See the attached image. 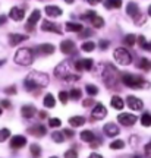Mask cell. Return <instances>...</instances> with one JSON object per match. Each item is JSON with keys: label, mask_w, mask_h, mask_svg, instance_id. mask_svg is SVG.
<instances>
[{"label": "cell", "mask_w": 151, "mask_h": 158, "mask_svg": "<svg viewBox=\"0 0 151 158\" xmlns=\"http://www.w3.org/2000/svg\"><path fill=\"white\" fill-rule=\"evenodd\" d=\"M49 85V76L43 72L34 70L25 79V88L28 91H34L37 88H45Z\"/></svg>", "instance_id": "cell-1"}, {"label": "cell", "mask_w": 151, "mask_h": 158, "mask_svg": "<svg viewBox=\"0 0 151 158\" xmlns=\"http://www.w3.org/2000/svg\"><path fill=\"white\" fill-rule=\"evenodd\" d=\"M54 75L57 78L65 79V81H76V79H79V75L72 73V68H71L69 62H62L60 64H57L56 69H54Z\"/></svg>", "instance_id": "cell-2"}, {"label": "cell", "mask_w": 151, "mask_h": 158, "mask_svg": "<svg viewBox=\"0 0 151 158\" xmlns=\"http://www.w3.org/2000/svg\"><path fill=\"white\" fill-rule=\"evenodd\" d=\"M122 81L123 84L129 86V88H134V89H140V88H148L150 84L144 81L142 78L136 76V75H132V73H123L122 75Z\"/></svg>", "instance_id": "cell-3"}, {"label": "cell", "mask_w": 151, "mask_h": 158, "mask_svg": "<svg viewBox=\"0 0 151 158\" xmlns=\"http://www.w3.org/2000/svg\"><path fill=\"white\" fill-rule=\"evenodd\" d=\"M15 62L21 66H28L34 62V51L31 48H19L15 53Z\"/></svg>", "instance_id": "cell-4"}, {"label": "cell", "mask_w": 151, "mask_h": 158, "mask_svg": "<svg viewBox=\"0 0 151 158\" xmlns=\"http://www.w3.org/2000/svg\"><path fill=\"white\" fill-rule=\"evenodd\" d=\"M113 56H114V60L119 63V64H122V66H128L132 63V56H131V53H129L126 48H123V47H119L114 50L113 53Z\"/></svg>", "instance_id": "cell-5"}, {"label": "cell", "mask_w": 151, "mask_h": 158, "mask_svg": "<svg viewBox=\"0 0 151 158\" xmlns=\"http://www.w3.org/2000/svg\"><path fill=\"white\" fill-rule=\"evenodd\" d=\"M116 75H118V70L109 64V66H106V72L103 75V79L109 86H112L113 84H116Z\"/></svg>", "instance_id": "cell-6"}, {"label": "cell", "mask_w": 151, "mask_h": 158, "mask_svg": "<svg viewBox=\"0 0 151 158\" xmlns=\"http://www.w3.org/2000/svg\"><path fill=\"white\" fill-rule=\"evenodd\" d=\"M118 120L119 123L123 124V126H134L136 123V116L131 113H120L118 116Z\"/></svg>", "instance_id": "cell-7"}, {"label": "cell", "mask_w": 151, "mask_h": 158, "mask_svg": "<svg viewBox=\"0 0 151 158\" xmlns=\"http://www.w3.org/2000/svg\"><path fill=\"white\" fill-rule=\"evenodd\" d=\"M107 116V110L106 107L103 106V104H95V107L93 108V111H91V117L94 118V120H101V118H104Z\"/></svg>", "instance_id": "cell-8"}, {"label": "cell", "mask_w": 151, "mask_h": 158, "mask_svg": "<svg viewBox=\"0 0 151 158\" xmlns=\"http://www.w3.org/2000/svg\"><path fill=\"white\" fill-rule=\"evenodd\" d=\"M126 104H128V107L131 108V110H136V111L142 110V107H144V102L134 95H129L128 98H126Z\"/></svg>", "instance_id": "cell-9"}, {"label": "cell", "mask_w": 151, "mask_h": 158, "mask_svg": "<svg viewBox=\"0 0 151 158\" xmlns=\"http://www.w3.org/2000/svg\"><path fill=\"white\" fill-rule=\"evenodd\" d=\"M85 18H88V19H91V23L94 25L95 28H101V27H104V19L101 16H98L97 13H95L94 10H90L87 12V15H85Z\"/></svg>", "instance_id": "cell-10"}, {"label": "cell", "mask_w": 151, "mask_h": 158, "mask_svg": "<svg viewBox=\"0 0 151 158\" xmlns=\"http://www.w3.org/2000/svg\"><path fill=\"white\" fill-rule=\"evenodd\" d=\"M40 19H41V13H40V10H35L31 13V16L28 18V23H27V31H34V25L38 22Z\"/></svg>", "instance_id": "cell-11"}, {"label": "cell", "mask_w": 151, "mask_h": 158, "mask_svg": "<svg viewBox=\"0 0 151 158\" xmlns=\"http://www.w3.org/2000/svg\"><path fill=\"white\" fill-rule=\"evenodd\" d=\"M103 130H104V133H106L107 136H110V138H113V136H118L119 133H120L119 126H118V124H114V123H107V124H104Z\"/></svg>", "instance_id": "cell-12"}, {"label": "cell", "mask_w": 151, "mask_h": 158, "mask_svg": "<svg viewBox=\"0 0 151 158\" xmlns=\"http://www.w3.org/2000/svg\"><path fill=\"white\" fill-rule=\"evenodd\" d=\"M75 43L71 41V40H65V41H62L60 43V50L62 53H65V54H72L73 51H75Z\"/></svg>", "instance_id": "cell-13"}, {"label": "cell", "mask_w": 151, "mask_h": 158, "mask_svg": "<svg viewBox=\"0 0 151 158\" xmlns=\"http://www.w3.org/2000/svg\"><path fill=\"white\" fill-rule=\"evenodd\" d=\"M27 145V139H25V136H21V135H16L13 136L11 139V147L13 149H19V148H22Z\"/></svg>", "instance_id": "cell-14"}, {"label": "cell", "mask_w": 151, "mask_h": 158, "mask_svg": "<svg viewBox=\"0 0 151 158\" xmlns=\"http://www.w3.org/2000/svg\"><path fill=\"white\" fill-rule=\"evenodd\" d=\"M41 29H43V31H45V32H56V34H60V32H62V29L57 27L56 23L50 22V21H43Z\"/></svg>", "instance_id": "cell-15"}, {"label": "cell", "mask_w": 151, "mask_h": 158, "mask_svg": "<svg viewBox=\"0 0 151 158\" xmlns=\"http://www.w3.org/2000/svg\"><path fill=\"white\" fill-rule=\"evenodd\" d=\"M9 16H11V19L19 22V21H22L24 18H25V12L21 7H12L11 12H9Z\"/></svg>", "instance_id": "cell-16"}, {"label": "cell", "mask_w": 151, "mask_h": 158, "mask_svg": "<svg viewBox=\"0 0 151 158\" xmlns=\"http://www.w3.org/2000/svg\"><path fill=\"white\" fill-rule=\"evenodd\" d=\"M93 68V60L91 59H82L75 62V69L76 70H90Z\"/></svg>", "instance_id": "cell-17"}, {"label": "cell", "mask_w": 151, "mask_h": 158, "mask_svg": "<svg viewBox=\"0 0 151 158\" xmlns=\"http://www.w3.org/2000/svg\"><path fill=\"white\" fill-rule=\"evenodd\" d=\"M28 133H31L32 136H37V138H41V136L45 135V127L43 124H35V126H31L28 129Z\"/></svg>", "instance_id": "cell-18"}, {"label": "cell", "mask_w": 151, "mask_h": 158, "mask_svg": "<svg viewBox=\"0 0 151 158\" xmlns=\"http://www.w3.org/2000/svg\"><path fill=\"white\" fill-rule=\"evenodd\" d=\"M28 37L27 35H21V34H11L9 35V44L11 45H18L22 41H27Z\"/></svg>", "instance_id": "cell-19"}, {"label": "cell", "mask_w": 151, "mask_h": 158, "mask_svg": "<svg viewBox=\"0 0 151 158\" xmlns=\"http://www.w3.org/2000/svg\"><path fill=\"white\" fill-rule=\"evenodd\" d=\"M126 13H128L129 16L136 18L138 15H140V7H138V5L134 3V2L128 3V6H126Z\"/></svg>", "instance_id": "cell-20"}, {"label": "cell", "mask_w": 151, "mask_h": 158, "mask_svg": "<svg viewBox=\"0 0 151 158\" xmlns=\"http://www.w3.org/2000/svg\"><path fill=\"white\" fill-rule=\"evenodd\" d=\"M44 12L51 18H59L62 15V9L57 6H45Z\"/></svg>", "instance_id": "cell-21"}, {"label": "cell", "mask_w": 151, "mask_h": 158, "mask_svg": "<svg viewBox=\"0 0 151 158\" xmlns=\"http://www.w3.org/2000/svg\"><path fill=\"white\" fill-rule=\"evenodd\" d=\"M37 50H38L41 54L49 56V54H53V53H54V45L53 44H41L37 47Z\"/></svg>", "instance_id": "cell-22"}, {"label": "cell", "mask_w": 151, "mask_h": 158, "mask_svg": "<svg viewBox=\"0 0 151 158\" xmlns=\"http://www.w3.org/2000/svg\"><path fill=\"white\" fill-rule=\"evenodd\" d=\"M35 113H37V110H35L34 106H24L22 110H21V114H22L25 118H31Z\"/></svg>", "instance_id": "cell-23"}, {"label": "cell", "mask_w": 151, "mask_h": 158, "mask_svg": "<svg viewBox=\"0 0 151 158\" xmlns=\"http://www.w3.org/2000/svg\"><path fill=\"white\" fill-rule=\"evenodd\" d=\"M65 28H66V31H69V32H81V31L84 29V27H82L81 23L67 22V23H65Z\"/></svg>", "instance_id": "cell-24"}, {"label": "cell", "mask_w": 151, "mask_h": 158, "mask_svg": "<svg viewBox=\"0 0 151 158\" xmlns=\"http://www.w3.org/2000/svg\"><path fill=\"white\" fill-rule=\"evenodd\" d=\"M85 123V118L82 116H73V117L69 118V124L73 126V127H79V126H82Z\"/></svg>", "instance_id": "cell-25"}, {"label": "cell", "mask_w": 151, "mask_h": 158, "mask_svg": "<svg viewBox=\"0 0 151 158\" xmlns=\"http://www.w3.org/2000/svg\"><path fill=\"white\" fill-rule=\"evenodd\" d=\"M110 104H112V107H114L116 110H122V108H123V100L120 98V97H118V95L112 97Z\"/></svg>", "instance_id": "cell-26"}, {"label": "cell", "mask_w": 151, "mask_h": 158, "mask_svg": "<svg viewBox=\"0 0 151 158\" xmlns=\"http://www.w3.org/2000/svg\"><path fill=\"white\" fill-rule=\"evenodd\" d=\"M138 68L142 69V70H145V72L151 70V60H148V59H145V57H142V59L140 60V63H138Z\"/></svg>", "instance_id": "cell-27"}, {"label": "cell", "mask_w": 151, "mask_h": 158, "mask_svg": "<svg viewBox=\"0 0 151 158\" xmlns=\"http://www.w3.org/2000/svg\"><path fill=\"white\" fill-rule=\"evenodd\" d=\"M104 6H106L107 9H119L120 6H122V0H106L104 2Z\"/></svg>", "instance_id": "cell-28"}, {"label": "cell", "mask_w": 151, "mask_h": 158, "mask_svg": "<svg viewBox=\"0 0 151 158\" xmlns=\"http://www.w3.org/2000/svg\"><path fill=\"white\" fill-rule=\"evenodd\" d=\"M44 106L47 108H53L56 106V100H54V97L51 95V94H47L44 97Z\"/></svg>", "instance_id": "cell-29"}, {"label": "cell", "mask_w": 151, "mask_h": 158, "mask_svg": "<svg viewBox=\"0 0 151 158\" xmlns=\"http://www.w3.org/2000/svg\"><path fill=\"white\" fill-rule=\"evenodd\" d=\"M94 138L95 136L91 130H82V132H81V139H82L84 142H91Z\"/></svg>", "instance_id": "cell-30"}, {"label": "cell", "mask_w": 151, "mask_h": 158, "mask_svg": "<svg viewBox=\"0 0 151 158\" xmlns=\"http://www.w3.org/2000/svg\"><path fill=\"white\" fill-rule=\"evenodd\" d=\"M123 43L126 45H129V47H132V45L136 43V35H134V34H128L125 38H123Z\"/></svg>", "instance_id": "cell-31"}, {"label": "cell", "mask_w": 151, "mask_h": 158, "mask_svg": "<svg viewBox=\"0 0 151 158\" xmlns=\"http://www.w3.org/2000/svg\"><path fill=\"white\" fill-rule=\"evenodd\" d=\"M136 40H138V43H140V45L142 47V50H148V51H151V44H150V43H147L145 38H144L142 35H140V37H138Z\"/></svg>", "instance_id": "cell-32"}, {"label": "cell", "mask_w": 151, "mask_h": 158, "mask_svg": "<svg viewBox=\"0 0 151 158\" xmlns=\"http://www.w3.org/2000/svg\"><path fill=\"white\" fill-rule=\"evenodd\" d=\"M29 151H31V154H32L34 158H38L40 155H41V148H40L37 143H32L31 148H29Z\"/></svg>", "instance_id": "cell-33"}, {"label": "cell", "mask_w": 151, "mask_h": 158, "mask_svg": "<svg viewBox=\"0 0 151 158\" xmlns=\"http://www.w3.org/2000/svg\"><path fill=\"white\" fill-rule=\"evenodd\" d=\"M141 124L142 126H151V114L148 113H144L142 116H141Z\"/></svg>", "instance_id": "cell-34"}, {"label": "cell", "mask_w": 151, "mask_h": 158, "mask_svg": "<svg viewBox=\"0 0 151 158\" xmlns=\"http://www.w3.org/2000/svg\"><path fill=\"white\" fill-rule=\"evenodd\" d=\"M85 91H87V94H88V95H97V94H98V88H97V86H95V85H87V86H85Z\"/></svg>", "instance_id": "cell-35"}, {"label": "cell", "mask_w": 151, "mask_h": 158, "mask_svg": "<svg viewBox=\"0 0 151 158\" xmlns=\"http://www.w3.org/2000/svg\"><path fill=\"white\" fill-rule=\"evenodd\" d=\"M51 138H53V141L57 142V143H62V142L65 141V136H63V133H62V132H53Z\"/></svg>", "instance_id": "cell-36"}, {"label": "cell", "mask_w": 151, "mask_h": 158, "mask_svg": "<svg viewBox=\"0 0 151 158\" xmlns=\"http://www.w3.org/2000/svg\"><path fill=\"white\" fill-rule=\"evenodd\" d=\"M81 48H82L84 51H93L95 48V44L93 43V41H85L84 44L81 45Z\"/></svg>", "instance_id": "cell-37"}, {"label": "cell", "mask_w": 151, "mask_h": 158, "mask_svg": "<svg viewBox=\"0 0 151 158\" xmlns=\"http://www.w3.org/2000/svg\"><path fill=\"white\" fill-rule=\"evenodd\" d=\"M67 95L71 97V98H73V100H79V98H81V89H79V88H73Z\"/></svg>", "instance_id": "cell-38"}, {"label": "cell", "mask_w": 151, "mask_h": 158, "mask_svg": "<svg viewBox=\"0 0 151 158\" xmlns=\"http://www.w3.org/2000/svg\"><path fill=\"white\" fill-rule=\"evenodd\" d=\"M9 136H11V130L9 129H0V142H5Z\"/></svg>", "instance_id": "cell-39"}, {"label": "cell", "mask_w": 151, "mask_h": 158, "mask_svg": "<svg viewBox=\"0 0 151 158\" xmlns=\"http://www.w3.org/2000/svg\"><path fill=\"white\" fill-rule=\"evenodd\" d=\"M125 147V142L123 141H113L112 143H110V148H112V149H122V148Z\"/></svg>", "instance_id": "cell-40"}, {"label": "cell", "mask_w": 151, "mask_h": 158, "mask_svg": "<svg viewBox=\"0 0 151 158\" xmlns=\"http://www.w3.org/2000/svg\"><path fill=\"white\" fill-rule=\"evenodd\" d=\"M49 124H50V127H59L62 124V122H60V118L54 117V118H50V120H49Z\"/></svg>", "instance_id": "cell-41"}, {"label": "cell", "mask_w": 151, "mask_h": 158, "mask_svg": "<svg viewBox=\"0 0 151 158\" xmlns=\"http://www.w3.org/2000/svg\"><path fill=\"white\" fill-rule=\"evenodd\" d=\"M67 98H69L67 92H65V91H60V92H59V100H60L62 104H66V102H67Z\"/></svg>", "instance_id": "cell-42"}, {"label": "cell", "mask_w": 151, "mask_h": 158, "mask_svg": "<svg viewBox=\"0 0 151 158\" xmlns=\"http://www.w3.org/2000/svg\"><path fill=\"white\" fill-rule=\"evenodd\" d=\"M65 158H78V152L75 149H69L65 152Z\"/></svg>", "instance_id": "cell-43"}, {"label": "cell", "mask_w": 151, "mask_h": 158, "mask_svg": "<svg viewBox=\"0 0 151 158\" xmlns=\"http://www.w3.org/2000/svg\"><path fill=\"white\" fill-rule=\"evenodd\" d=\"M100 143H101L100 139H95V138H94V139L90 142V147L91 148H97V147H100Z\"/></svg>", "instance_id": "cell-44"}, {"label": "cell", "mask_w": 151, "mask_h": 158, "mask_svg": "<svg viewBox=\"0 0 151 158\" xmlns=\"http://www.w3.org/2000/svg\"><path fill=\"white\" fill-rule=\"evenodd\" d=\"M100 48H103V50H106L107 47H109V41H106V40H101L100 41Z\"/></svg>", "instance_id": "cell-45"}, {"label": "cell", "mask_w": 151, "mask_h": 158, "mask_svg": "<svg viewBox=\"0 0 151 158\" xmlns=\"http://www.w3.org/2000/svg\"><path fill=\"white\" fill-rule=\"evenodd\" d=\"M145 155L148 158H151V143H147L145 145Z\"/></svg>", "instance_id": "cell-46"}, {"label": "cell", "mask_w": 151, "mask_h": 158, "mask_svg": "<svg viewBox=\"0 0 151 158\" xmlns=\"http://www.w3.org/2000/svg\"><path fill=\"white\" fill-rule=\"evenodd\" d=\"M62 133H63V136H66V138H72V136H73V132H72V130H69V129L63 130Z\"/></svg>", "instance_id": "cell-47"}, {"label": "cell", "mask_w": 151, "mask_h": 158, "mask_svg": "<svg viewBox=\"0 0 151 158\" xmlns=\"http://www.w3.org/2000/svg\"><path fill=\"white\" fill-rule=\"evenodd\" d=\"M5 92H6V94H16V88H15V86H11V88H6Z\"/></svg>", "instance_id": "cell-48"}, {"label": "cell", "mask_w": 151, "mask_h": 158, "mask_svg": "<svg viewBox=\"0 0 151 158\" xmlns=\"http://www.w3.org/2000/svg\"><path fill=\"white\" fill-rule=\"evenodd\" d=\"M82 104H84V107H90V106L94 104V101H93V98H88V100H85Z\"/></svg>", "instance_id": "cell-49"}, {"label": "cell", "mask_w": 151, "mask_h": 158, "mask_svg": "<svg viewBox=\"0 0 151 158\" xmlns=\"http://www.w3.org/2000/svg\"><path fill=\"white\" fill-rule=\"evenodd\" d=\"M2 107L9 108L11 107V101H9V100H3V101H2Z\"/></svg>", "instance_id": "cell-50"}, {"label": "cell", "mask_w": 151, "mask_h": 158, "mask_svg": "<svg viewBox=\"0 0 151 158\" xmlns=\"http://www.w3.org/2000/svg\"><path fill=\"white\" fill-rule=\"evenodd\" d=\"M6 21H7V16L6 15H0V25H3Z\"/></svg>", "instance_id": "cell-51"}, {"label": "cell", "mask_w": 151, "mask_h": 158, "mask_svg": "<svg viewBox=\"0 0 151 158\" xmlns=\"http://www.w3.org/2000/svg\"><path fill=\"white\" fill-rule=\"evenodd\" d=\"M88 158H103V157H101V155H98V154H91Z\"/></svg>", "instance_id": "cell-52"}, {"label": "cell", "mask_w": 151, "mask_h": 158, "mask_svg": "<svg viewBox=\"0 0 151 158\" xmlns=\"http://www.w3.org/2000/svg\"><path fill=\"white\" fill-rule=\"evenodd\" d=\"M40 117H41V118L47 117V113H45V111H40Z\"/></svg>", "instance_id": "cell-53"}, {"label": "cell", "mask_w": 151, "mask_h": 158, "mask_svg": "<svg viewBox=\"0 0 151 158\" xmlns=\"http://www.w3.org/2000/svg\"><path fill=\"white\" fill-rule=\"evenodd\" d=\"M88 2H90L91 5H97V3H98V2H101V0H88Z\"/></svg>", "instance_id": "cell-54"}, {"label": "cell", "mask_w": 151, "mask_h": 158, "mask_svg": "<svg viewBox=\"0 0 151 158\" xmlns=\"http://www.w3.org/2000/svg\"><path fill=\"white\" fill-rule=\"evenodd\" d=\"M65 2H66L67 5H72V3H73V2H75V0H65Z\"/></svg>", "instance_id": "cell-55"}, {"label": "cell", "mask_w": 151, "mask_h": 158, "mask_svg": "<svg viewBox=\"0 0 151 158\" xmlns=\"http://www.w3.org/2000/svg\"><path fill=\"white\" fill-rule=\"evenodd\" d=\"M148 15H150V16H151V5L148 6Z\"/></svg>", "instance_id": "cell-56"}, {"label": "cell", "mask_w": 151, "mask_h": 158, "mask_svg": "<svg viewBox=\"0 0 151 158\" xmlns=\"http://www.w3.org/2000/svg\"><path fill=\"white\" fill-rule=\"evenodd\" d=\"M0 116H2V108H0Z\"/></svg>", "instance_id": "cell-57"}, {"label": "cell", "mask_w": 151, "mask_h": 158, "mask_svg": "<svg viewBox=\"0 0 151 158\" xmlns=\"http://www.w3.org/2000/svg\"><path fill=\"white\" fill-rule=\"evenodd\" d=\"M51 158H57V157H51Z\"/></svg>", "instance_id": "cell-58"}, {"label": "cell", "mask_w": 151, "mask_h": 158, "mask_svg": "<svg viewBox=\"0 0 151 158\" xmlns=\"http://www.w3.org/2000/svg\"><path fill=\"white\" fill-rule=\"evenodd\" d=\"M150 44H151V43H150Z\"/></svg>", "instance_id": "cell-59"}]
</instances>
